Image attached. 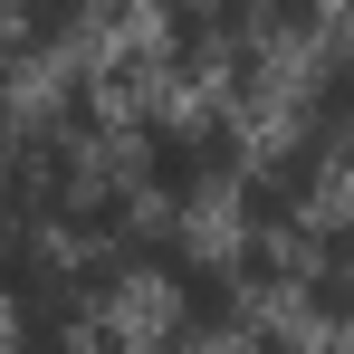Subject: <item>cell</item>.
Here are the masks:
<instances>
[{"label": "cell", "instance_id": "obj_1", "mask_svg": "<svg viewBox=\"0 0 354 354\" xmlns=\"http://www.w3.org/2000/svg\"><path fill=\"white\" fill-rule=\"evenodd\" d=\"M86 0H29V29H77Z\"/></svg>", "mask_w": 354, "mask_h": 354}]
</instances>
